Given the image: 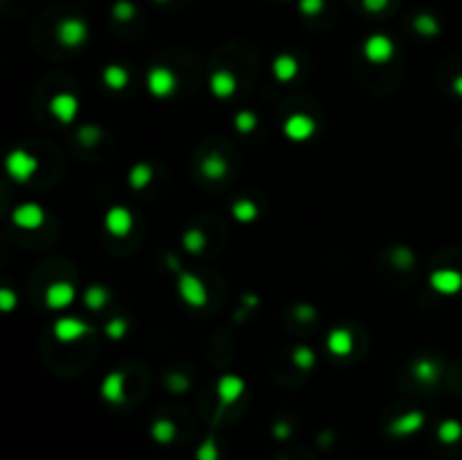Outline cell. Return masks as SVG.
<instances>
[{"label":"cell","instance_id":"obj_1","mask_svg":"<svg viewBox=\"0 0 462 460\" xmlns=\"http://www.w3.org/2000/svg\"><path fill=\"white\" fill-rule=\"evenodd\" d=\"M38 160L28 149H12L5 158V172L16 183H28L36 174Z\"/></svg>","mask_w":462,"mask_h":460},{"label":"cell","instance_id":"obj_2","mask_svg":"<svg viewBox=\"0 0 462 460\" xmlns=\"http://www.w3.org/2000/svg\"><path fill=\"white\" fill-rule=\"evenodd\" d=\"M176 292L181 296V300L188 307H194V309H201V307L208 305V289L204 285V280L197 278L194 273H188V271L178 273Z\"/></svg>","mask_w":462,"mask_h":460},{"label":"cell","instance_id":"obj_3","mask_svg":"<svg viewBox=\"0 0 462 460\" xmlns=\"http://www.w3.org/2000/svg\"><path fill=\"white\" fill-rule=\"evenodd\" d=\"M88 39V25L82 19H63L56 25V41H59L63 47H79L84 45Z\"/></svg>","mask_w":462,"mask_h":460},{"label":"cell","instance_id":"obj_4","mask_svg":"<svg viewBox=\"0 0 462 460\" xmlns=\"http://www.w3.org/2000/svg\"><path fill=\"white\" fill-rule=\"evenodd\" d=\"M176 75L172 68L167 66H153L149 72H147V88L153 98H169V95H174L176 91Z\"/></svg>","mask_w":462,"mask_h":460},{"label":"cell","instance_id":"obj_5","mask_svg":"<svg viewBox=\"0 0 462 460\" xmlns=\"http://www.w3.org/2000/svg\"><path fill=\"white\" fill-rule=\"evenodd\" d=\"M395 54V43L390 36L386 34H372L366 39L363 43V56L375 63V66H381V63H388Z\"/></svg>","mask_w":462,"mask_h":460},{"label":"cell","instance_id":"obj_6","mask_svg":"<svg viewBox=\"0 0 462 460\" xmlns=\"http://www.w3.org/2000/svg\"><path fill=\"white\" fill-rule=\"evenodd\" d=\"M282 131L291 142H307L316 133V120L307 113H294L287 118Z\"/></svg>","mask_w":462,"mask_h":460},{"label":"cell","instance_id":"obj_7","mask_svg":"<svg viewBox=\"0 0 462 460\" xmlns=\"http://www.w3.org/2000/svg\"><path fill=\"white\" fill-rule=\"evenodd\" d=\"M54 332V338L59 343H75L79 338H84L86 334H91V325H86L82 318H75V316H63L54 322L52 327Z\"/></svg>","mask_w":462,"mask_h":460},{"label":"cell","instance_id":"obj_8","mask_svg":"<svg viewBox=\"0 0 462 460\" xmlns=\"http://www.w3.org/2000/svg\"><path fill=\"white\" fill-rule=\"evenodd\" d=\"M104 228H107L109 235L113 237H126L133 228V215L131 210L124 206H113L107 210V217H104Z\"/></svg>","mask_w":462,"mask_h":460},{"label":"cell","instance_id":"obj_9","mask_svg":"<svg viewBox=\"0 0 462 460\" xmlns=\"http://www.w3.org/2000/svg\"><path fill=\"white\" fill-rule=\"evenodd\" d=\"M246 393V382L239 375H221L217 382V397L221 406H230L239 402Z\"/></svg>","mask_w":462,"mask_h":460},{"label":"cell","instance_id":"obj_10","mask_svg":"<svg viewBox=\"0 0 462 460\" xmlns=\"http://www.w3.org/2000/svg\"><path fill=\"white\" fill-rule=\"evenodd\" d=\"M428 285L442 296H456L462 292V273L456 269H437L428 276Z\"/></svg>","mask_w":462,"mask_h":460},{"label":"cell","instance_id":"obj_11","mask_svg":"<svg viewBox=\"0 0 462 460\" xmlns=\"http://www.w3.org/2000/svg\"><path fill=\"white\" fill-rule=\"evenodd\" d=\"M12 221L23 230H36L45 223V212L38 204H21L14 208Z\"/></svg>","mask_w":462,"mask_h":460},{"label":"cell","instance_id":"obj_12","mask_svg":"<svg viewBox=\"0 0 462 460\" xmlns=\"http://www.w3.org/2000/svg\"><path fill=\"white\" fill-rule=\"evenodd\" d=\"M50 113L61 124L75 122V118L79 113V100L72 93H56L50 100Z\"/></svg>","mask_w":462,"mask_h":460},{"label":"cell","instance_id":"obj_13","mask_svg":"<svg viewBox=\"0 0 462 460\" xmlns=\"http://www.w3.org/2000/svg\"><path fill=\"white\" fill-rule=\"evenodd\" d=\"M72 303H75V287L70 282L59 280L45 289V305L50 309H66Z\"/></svg>","mask_w":462,"mask_h":460},{"label":"cell","instance_id":"obj_14","mask_svg":"<svg viewBox=\"0 0 462 460\" xmlns=\"http://www.w3.org/2000/svg\"><path fill=\"white\" fill-rule=\"evenodd\" d=\"M208 86L217 100H228L237 91V77L230 70H214L208 79Z\"/></svg>","mask_w":462,"mask_h":460},{"label":"cell","instance_id":"obj_15","mask_svg":"<svg viewBox=\"0 0 462 460\" xmlns=\"http://www.w3.org/2000/svg\"><path fill=\"white\" fill-rule=\"evenodd\" d=\"M424 422L426 417L421 410H408V413H404L390 422V435H395V438H406V435L417 433L421 426H424Z\"/></svg>","mask_w":462,"mask_h":460},{"label":"cell","instance_id":"obj_16","mask_svg":"<svg viewBox=\"0 0 462 460\" xmlns=\"http://www.w3.org/2000/svg\"><path fill=\"white\" fill-rule=\"evenodd\" d=\"M124 386H126V379L122 373H109L107 377L102 379V386H100V393H102V399L109 402V404H120V402H124Z\"/></svg>","mask_w":462,"mask_h":460},{"label":"cell","instance_id":"obj_17","mask_svg":"<svg viewBox=\"0 0 462 460\" xmlns=\"http://www.w3.org/2000/svg\"><path fill=\"white\" fill-rule=\"evenodd\" d=\"M327 350L334 354V357H347L354 350V338L350 334V329L336 327L331 329L327 336Z\"/></svg>","mask_w":462,"mask_h":460},{"label":"cell","instance_id":"obj_18","mask_svg":"<svg viewBox=\"0 0 462 460\" xmlns=\"http://www.w3.org/2000/svg\"><path fill=\"white\" fill-rule=\"evenodd\" d=\"M298 70H300V66H298V61H296L294 54H278L273 59V77L278 79V82H282V84H287V82H291V79H296Z\"/></svg>","mask_w":462,"mask_h":460},{"label":"cell","instance_id":"obj_19","mask_svg":"<svg viewBox=\"0 0 462 460\" xmlns=\"http://www.w3.org/2000/svg\"><path fill=\"white\" fill-rule=\"evenodd\" d=\"M102 82L109 91H116V93L124 91L129 86V70L124 66H120V63H109V66L102 70Z\"/></svg>","mask_w":462,"mask_h":460},{"label":"cell","instance_id":"obj_20","mask_svg":"<svg viewBox=\"0 0 462 460\" xmlns=\"http://www.w3.org/2000/svg\"><path fill=\"white\" fill-rule=\"evenodd\" d=\"M201 172H204V176L210 181H221L223 176L228 174V160L219 151H214L201 160Z\"/></svg>","mask_w":462,"mask_h":460},{"label":"cell","instance_id":"obj_21","mask_svg":"<svg viewBox=\"0 0 462 460\" xmlns=\"http://www.w3.org/2000/svg\"><path fill=\"white\" fill-rule=\"evenodd\" d=\"M412 377L421 384H435L437 377H440V368H437V363L431 359H419L415 361V366H412Z\"/></svg>","mask_w":462,"mask_h":460},{"label":"cell","instance_id":"obj_22","mask_svg":"<svg viewBox=\"0 0 462 460\" xmlns=\"http://www.w3.org/2000/svg\"><path fill=\"white\" fill-rule=\"evenodd\" d=\"M109 298H111V294H109L107 287L93 285V287H88L86 292H84V305L91 311H100V309H104V307H107Z\"/></svg>","mask_w":462,"mask_h":460},{"label":"cell","instance_id":"obj_23","mask_svg":"<svg viewBox=\"0 0 462 460\" xmlns=\"http://www.w3.org/2000/svg\"><path fill=\"white\" fill-rule=\"evenodd\" d=\"M153 181V169L147 163H135L129 172V185L133 190H144Z\"/></svg>","mask_w":462,"mask_h":460},{"label":"cell","instance_id":"obj_24","mask_svg":"<svg viewBox=\"0 0 462 460\" xmlns=\"http://www.w3.org/2000/svg\"><path fill=\"white\" fill-rule=\"evenodd\" d=\"M412 30H415L419 36L431 39L440 34V23H437L433 14H417L415 19H412Z\"/></svg>","mask_w":462,"mask_h":460},{"label":"cell","instance_id":"obj_25","mask_svg":"<svg viewBox=\"0 0 462 460\" xmlns=\"http://www.w3.org/2000/svg\"><path fill=\"white\" fill-rule=\"evenodd\" d=\"M151 438L158 442V445H169L176 438V424L172 419H156L151 426Z\"/></svg>","mask_w":462,"mask_h":460},{"label":"cell","instance_id":"obj_26","mask_svg":"<svg viewBox=\"0 0 462 460\" xmlns=\"http://www.w3.org/2000/svg\"><path fill=\"white\" fill-rule=\"evenodd\" d=\"M230 212H232V217L239 223H250V221L257 219L259 210H257V206L250 199H239V201H234V204H232Z\"/></svg>","mask_w":462,"mask_h":460},{"label":"cell","instance_id":"obj_27","mask_svg":"<svg viewBox=\"0 0 462 460\" xmlns=\"http://www.w3.org/2000/svg\"><path fill=\"white\" fill-rule=\"evenodd\" d=\"M183 246H185V251L192 253V255L204 253V251H206V246H208L206 232H204V230H199V228L185 230V235H183Z\"/></svg>","mask_w":462,"mask_h":460},{"label":"cell","instance_id":"obj_28","mask_svg":"<svg viewBox=\"0 0 462 460\" xmlns=\"http://www.w3.org/2000/svg\"><path fill=\"white\" fill-rule=\"evenodd\" d=\"M437 438L444 445H453V442H458L462 438V424L458 419H444V422L437 426Z\"/></svg>","mask_w":462,"mask_h":460},{"label":"cell","instance_id":"obj_29","mask_svg":"<svg viewBox=\"0 0 462 460\" xmlns=\"http://www.w3.org/2000/svg\"><path fill=\"white\" fill-rule=\"evenodd\" d=\"M291 361H294L300 370H311L316 363V354L311 348H307V345H298L294 354H291Z\"/></svg>","mask_w":462,"mask_h":460},{"label":"cell","instance_id":"obj_30","mask_svg":"<svg viewBox=\"0 0 462 460\" xmlns=\"http://www.w3.org/2000/svg\"><path fill=\"white\" fill-rule=\"evenodd\" d=\"M111 14H113V19H116V21H120V23H129V21H133V19H135L138 10H135V5L131 3V0H118V3L113 5Z\"/></svg>","mask_w":462,"mask_h":460},{"label":"cell","instance_id":"obj_31","mask_svg":"<svg viewBox=\"0 0 462 460\" xmlns=\"http://www.w3.org/2000/svg\"><path fill=\"white\" fill-rule=\"evenodd\" d=\"M232 124L239 133H250V131H255V127H257V116L250 111H239L237 116H234Z\"/></svg>","mask_w":462,"mask_h":460},{"label":"cell","instance_id":"obj_32","mask_svg":"<svg viewBox=\"0 0 462 460\" xmlns=\"http://www.w3.org/2000/svg\"><path fill=\"white\" fill-rule=\"evenodd\" d=\"M126 329H129V325H126L124 318H113L104 325V334H107L111 341H122Z\"/></svg>","mask_w":462,"mask_h":460},{"label":"cell","instance_id":"obj_33","mask_svg":"<svg viewBox=\"0 0 462 460\" xmlns=\"http://www.w3.org/2000/svg\"><path fill=\"white\" fill-rule=\"evenodd\" d=\"M197 460H219V447L214 438H206L197 449Z\"/></svg>","mask_w":462,"mask_h":460},{"label":"cell","instance_id":"obj_34","mask_svg":"<svg viewBox=\"0 0 462 460\" xmlns=\"http://www.w3.org/2000/svg\"><path fill=\"white\" fill-rule=\"evenodd\" d=\"M79 140H82V144H86V147H93V144H97L102 140V131L93 124L82 127L79 129Z\"/></svg>","mask_w":462,"mask_h":460},{"label":"cell","instance_id":"obj_35","mask_svg":"<svg viewBox=\"0 0 462 460\" xmlns=\"http://www.w3.org/2000/svg\"><path fill=\"white\" fill-rule=\"evenodd\" d=\"M393 262H395V266H399V269H410L412 262H415V255H412L408 248L399 246L393 251Z\"/></svg>","mask_w":462,"mask_h":460},{"label":"cell","instance_id":"obj_36","mask_svg":"<svg viewBox=\"0 0 462 460\" xmlns=\"http://www.w3.org/2000/svg\"><path fill=\"white\" fill-rule=\"evenodd\" d=\"M298 10L305 16H318L325 10V0H298Z\"/></svg>","mask_w":462,"mask_h":460},{"label":"cell","instance_id":"obj_37","mask_svg":"<svg viewBox=\"0 0 462 460\" xmlns=\"http://www.w3.org/2000/svg\"><path fill=\"white\" fill-rule=\"evenodd\" d=\"M16 305H19V296H16L12 289L3 287L0 289V311H14Z\"/></svg>","mask_w":462,"mask_h":460},{"label":"cell","instance_id":"obj_38","mask_svg":"<svg viewBox=\"0 0 462 460\" xmlns=\"http://www.w3.org/2000/svg\"><path fill=\"white\" fill-rule=\"evenodd\" d=\"M361 5H363V10L370 14H381L388 5H390V0H361Z\"/></svg>","mask_w":462,"mask_h":460},{"label":"cell","instance_id":"obj_39","mask_svg":"<svg viewBox=\"0 0 462 460\" xmlns=\"http://www.w3.org/2000/svg\"><path fill=\"white\" fill-rule=\"evenodd\" d=\"M296 316H298L300 320H307V322H309V320L316 318V309H314L311 305H307V303H305V305H298V307H296Z\"/></svg>","mask_w":462,"mask_h":460},{"label":"cell","instance_id":"obj_40","mask_svg":"<svg viewBox=\"0 0 462 460\" xmlns=\"http://www.w3.org/2000/svg\"><path fill=\"white\" fill-rule=\"evenodd\" d=\"M289 433H291V426H289V424H285V422H278V424H275L273 435H275V438H278V440L289 438Z\"/></svg>","mask_w":462,"mask_h":460},{"label":"cell","instance_id":"obj_41","mask_svg":"<svg viewBox=\"0 0 462 460\" xmlns=\"http://www.w3.org/2000/svg\"><path fill=\"white\" fill-rule=\"evenodd\" d=\"M451 88H453V93L458 95V98H462V75H458L456 79H453V84H451Z\"/></svg>","mask_w":462,"mask_h":460},{"label":"cell","instance_id":"obj_42","mask_svg":"<svg viewBox=\"0 0 462 460\" xmlns=\"http://www.w3.org/2000/svg\"><path fill=\"white\" fill-rule=\"evenodd\" d=\"M246 307H257V296H244Z\"/></svg>","mask_w":462,"mask_h":460},{"label":"cell","instance_id":"obj_43","mask_svg":"<svg viewBox=\"0 0 462 460\" xmlns=\"http://www.w3.org/2000/svg\"><path fill=\"white\" fill-rule=\"evenodd\" d=\"M156 3H169V0H156Z\"/></svg>","mask_w":462,"mask_h":460}]
</instances>
